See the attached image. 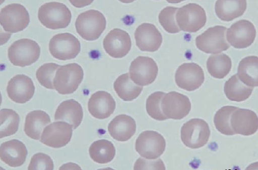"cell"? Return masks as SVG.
Here are the masks:
<instances>
[{"label": "cell", "mask_w": 258, "mask_h": 170, "mask_svg": "<svg viewBox=\"0 0 258 170\" xmlns=\"http://www.w3.org/2000/svg\"><path fill=\"white\" fill-rule=\"evenodd\" d=\"M38 20L46 28L66 29L70 24L72 15L66 5L53 2L45 4L39 9Z\"/></svg>", "instance_id": "cell-1"}, {"label": "cell", "mask_w": 258, "mask_h": 170, "mask_svg": "<svg viewBox=\"0 0 258 170\" xmlns=\"http://www.w3.org/2000/svg\"><path fill=\"white\" fill-rule=\"evenodd\" d=\"M107 22L104 15L100 11L89 10L81 13L76 21L77 33L86 41H95L103 34Z\"/></svg>", "instance_id": "cell-2"}, {"label": "cell", "mask_w": 258, "mask_h": 170, "mask_svg": "<svg viewBox=\"0 0 258 170\" xmlns=\"http://www.w3.org/2000/svg\"><path fill=\"white\" fill-rule=\"evenodd\" d=\"M84 70L77 63L61 66L55 75L54 89L61 95H69L77 90L84 79Z\"/></svg>", "instance_id": "cell-3"}, {"label": "cell", "mask_w": 258, "mask_h": 170, "mask_svg": "<svg viewBox=\"0 0 258 170\" xmlns=\"http://www.w3.org/2000/svg\"><path fill=\"white\" fill-rule=\"evenodd\" d=\"M40 47L29 39H22L14 42L8 49L9 61L14 66L25 67L35 63L40 58Z\"/></svg>", "instance_id": "cell-4"}, {"label": "cell", "mask_w": 258, "mask_h": 170, "mask_svg": "<svg viewBox=\"0 0 258 170\" xmlns=\"http://www.w3.org/2000/svg\"><path fill=\"white\" fill-rule=\"evenodd\" d=\"M211 135L209 124L204 119H191L181 129V139L188 148L198 149L207 144Z\"/></svg>", "instance_id": "cell-5"}, {"label": "cell", "mask_w": 258, "mask_h": 170, "mask_svg": "<svg viewBox=\"0 0 258 170\" xmlns=\"http://www.w3.org/2000/svg\"><path fill=\"white\" fill-rule=\"evenodd\" d=\"M176 17L179 29L189 33L199 31L207 22L206 11L197 4H188L178 9Z\"/></svg>", "instance_id": "cell-6"}, {"label": "cell", "mask_w": 258, "mask_h": 170, "mask_svg": "<svg viewBox=\"0 0 258 170\" xmlns=\"http://www.w3.org/2000/svg\"><path fill=\"white\" fill-rule=\"evenodd\" d=\"M0 22L5 31L16 33L28 27L30 16L24 6L18 4L8 5L2 9Z\"/></svg>", "instance_id": "cell-7"}, {"label": "cell", "mask_w": 258, "mask_h": 170, "mask_svg": "<svg viewBox=\"0 0 258 170\" xmlns=\"http://www.w3.org/2000/svg\"><path fill=\"white\" fill-rule=\"evenodd\" d=\"M225 27L215 26L207 30L196 39V45L200 51L209 54H218L226 51L230 45L225 39Z\"/></svg>", "instance_id": "cell-8"}, {"label": "cell", "mask_w": 258, "mask_h": 170, "mask_svg": "<svg viewBox=\"0 0 258 170\" xmlns=\"http://www.w3.org/2000/svg\"><path fill=\"white\" fill-rule=\"evenodd\" d=\"M135 148L142 157L148 160H155L164 152L166 141L160 133L147 130L138 136L136 141Z\"/></svg>", "instance_id": "cell-9"}, {"label": "cell", "mask_w": 258, "mask_h": 170, "mask_svg": "<svg viewBox=\"0 0 258 170\" xmlns=\"http://www.w3.org/2000/svg\"><path fill=\"white\" fill-rule=\"evenodd\" d=\"M81 51L80 41L73 34H57L50 40L49 52L53 57L60 61L75 59Z\"/></svg>", "instance_id": "cell-10"}, {"label": "cell", "mask_w": 258, "mask_h": 170, "mask_svg": "<svg viewBox=\"0 0 258 170\" xmlns=\"http://www.w3.org/2000/svg\"><path fill=\"white\" fill-rule=\"evenodd\" d=\"M158 74L157 64L149 57L140 56L131 63L129 68L131 79L140 86L153 83Z\"/></svg>", "instance_id": "cell-11"}, {"label": "cell", "mask_w": 258, "mask_h": 170, "mask_svg": "<svg viewBox=\"0 0 258 170\" xmlns=\"http://www.w3.org/2000/svg\"><path fill=\"white\" fill-rule=\"evenodd\" d=\"M161 110L167 119L185 118L191 111V103L187 96L176 91L165 94L161 103Z\"/></svg>", "instance_id": "cell-12"}, {"label": "cell", "mask_w": 258, "mask_h": 170, "mask_svg": "<svg viewBox=\"0 0 258 170\" xmlns=\"http://www.w3.org/2000/svg\"><path fill=\"white\" fill-rule=\"evenodd\" d=\"M255 37L256 30L254 25L248 20H239L227 30L228 42L238 49L250 47L254 42Z\"/></svg>", "instance_id": "cell-13"}, {"label": "cell", "mask_w": 258, "mask_h": 170, "mask_svg": "<svg viewBox=\"0 0 258 170\" xmlns=\"http://www.w3.org/2000/svg\"><path fill=\"white\" fill-rule=\"evenodd\" d=\"M204 70L196 63H184L176 70L175 81L177 86L184 90H197L204 84Z\"/></svg>", "instance_id": "cell-14"}, {"label": "cell", "mask_w": 258, "mask_h": 170, "mask_svg": "<svg viewBox=\"0 0 258 170\" xmlns=\"http://www.w3.org/2000/svg\"><path fill=\"white\" fill-rule=\"evenodd\" d=\"M73 126L64 121L50 124L43 130L40 141L54 148H62L71 141L73 137Z\"/></svg>", "instance_id": "cell-15"}, {"label": "cell", "mask_w": 258, "mask_h": 170, "mask_svg": "<svg viewBox=\"0 0 258 170\" xmlns=\"http://www.w3.org/2000/svg\"><path fill=\"white\" fill-rule=\"evenodd\" d=\"M103 48L110 57L121 59L130 52L132 42L129 34L119 29H113L103 40Z\"/></svg>", "instance_id": "cell-16"}, {"label": "cell", "mask_w": 258, "mask_h": 170, "mask_svg": "<svg viewBox=\"0 0 258 170\" xmlns=\"http://www.w3.org/2000/svg\"><path fill=\"white\" fill-rule=\"evenodd\" d=\"M35 92L33 81L28 76L17 75L9 81L7 93L14 102L25 103L31 100Z\"/></svg>", "instance_id": "cell-17"}, {"label": "cell", "mask_w": 258, "mask_h": 170, "mask_svg": "<svg viewBox=\"0 0 258 170\" xmlns=\"http://www.w3.org/2000/svg\"><path fill=\"white\" fill-rule=\"evenodd\" d=\"M135 36L137 46L142 52L157 51L162 44V36L153 24L140 25L136 30Z\"/></svg>", "instance_id": "cell-18"}, {"label": "cell", "mask_w": 258, "mask_h": 170, "mask_svg": "<svg viewBox=\"0 0 258 170\" xmlns=\"http://www.w3.org/2000/svg\"><path fill=\"white\" fill-rule=\"evenodd\" d=\"M230 125L236 134L245 136L254 134L258 129L257 114L250 109L238 108L230 118Z\"/></svg>", "instance_id": "cell-19"}, {"label": "cell", "mask_w": 258, "mask_h": 170, "mask_svg": "<svg viewBox=\"0 0 258 170\" xmlns=\"http://www.w3.org/2000/svg\"><path fill=\"white\" fill-rule=\"evenodd\" d=\"M90 114L94 118L104 119L109 118L116 109V102L107 92L100 91L94 93L88 102Z\"/></svg>", "instance_id": "cell-20"}, {"label": "cell", "mask_w": 258, "mask_h": 170, "mask_svg": "<svg viewBox=\"0 0 258 170\" xmlns=\"http://www.w3.org/2000/svg\"><path fill=\"white\" fill-rule=\"evenodd\" d=\"M28 151L24 142L13 139L4 142L0 147V157L4 162L12 167L22 166L26 160Z\"/></svg>", "instance_id": "cell-21"}, {"label": "cell", "mask_w": 258, "mask_h": 170, "mask_svg": "<svg viewBox=\"0 0 258 170\" xmlns=\"http://www.w3.org/2000/svg\"><path fill=\"white\" fill-rule=\"evenodd\" d=\"M108 130L113 139L125 142L135 135L137 131V124L132 117L120 114L110 121L108 126Z\"/></svg>", "instance_id": "cell-22"}, {"label": "cell", "mask_w": 258, "mask_h": 170, "mask_svg": "<svg viewBox=\"0 0 258 170\" xmlns=\"http://www.w3.org/2000/svg\"><path fill=\"white\" fill-rule=\"evenodd\" d=\"M84 111L82 105L75 100L71 99L62 102L57 108L54 119L56 121H67L77 129L82 123Z\"/></svg>", "instance_id": "cell-23"}, {"label": "cell", "mask_w": 258, "mask_h": 170, "mask_svg": "<svg viewBox=\"0 0 258 170\" xmlns=\"http://www.w3.org/2000/svg\"><path fill=\"white\" fill-rule=\"evenodd\" d=\"M246 0H218L216 2L215 12L218 17L224 22H230L245 13Z\"/></svg>", "instance_id": "cell-24"}, {"label": "cell", "mask_w": 258, "mask_h": 170, "mask_svg": "<svg viewBox=\"0 0 258 170\" xmlns=\"http://www.w3.org/2000/svg\"><path fill=\"white\" fill-rule=\"evenodd\" d=\"M50 123L49 115L45 111L37 110L29 112L25 118L24 132L30 138L39 140L43 128Z\"/></svg>", "instance_id": "cell-25"}, {"label": "cell", "mask_w": 258, "mask_h": 170, "mask_svg": "<svg viewBox=\"0 0 258 170\" xmlns=\"http://www.w3.org/2000/svg\"><path fill=\"white\" fill-rule=\"evenodd\" d=\"M114 88L117 96L125 102L137 99L143 91V86L136 85L131 79L129 73L117 77L114 83Z\"/></svg>", "instance_id": "cell-26"}, {"label": "cell", "mask_w": 258, "mask_h": 170, "mask_svg": "<svg viewBox=\"0 0 258 170\" xmlns=\"http://www.w3.org/2000/svg\"><path fill=\"white\" fill-rule=\"evenodd\" d=\"M238 77L246 86L251 87L258 86V57H246L239 64Z\"/></svg>", "instance_id": "cell-27"}, {"label": "cell", "mask_w": 258, "mask_h": 170, "mask_svg": "<svg viewBox=\"0 0 258 170\" xmlns=\"http://www.w3.org/2000/svg\"><path fill=\"white\" fill-rule=\"evenodd\" d=\"M254 87L245 86L239 79L237 74L230 77L224 86V92L228 99L233 102H241L247 100L252 95Z\"/></svg>", "instance_id": "cell-28"}, {"label": "cell", "mask_w": 258, "mask_h": 170, "mask_svg": "<svg viewBox=\"0 0 258 170\" xmlns=\"http://www.w3.org/2000/svg\"><path fill=\"white\" fill-rule=\"evenodd\" d=\"M90 157L98 164H107L112 161L116 155V148L111 142L100 139L94 142L89 148Z\"/></svg>", "instance_id": "cell-29"}, {"label": "cell", "mask_w": 258, "mask_h": 170, "mask_svg": "<svg viewBox=\"0 0 258 170\" xmlns=\"http://www.w3.org/2000/svg\"><path fill=\"white\" fill-rule=\"evenodd\" d=\"M207 68L212 77L218 79H224L231 70V59L224 54L213 55L207 60Z\"/></svg>", "instance_id": "cell-30"}, {"label": "cell", "mask_w": 258, "mask_h": 170, "mask_svg": "<svg viewBox=\"0 0 258 170\" xmlns=\"http://www.w3.org/2000/svg\"><path fill=\"white\" fill-rule=\"evenodd\" d=\"M0 114V138L2 139L16 134L19 128V115L14 110L9 109H2Z\"/></svg>", "instance_id": "cell-31"}, {"label": "cell", "mask_w": 258, "mask_h": 170, "mask_svg": "<svg viewBox=\"0 0 258 170\" xmlns=\"http://www.w3.org/2000/svg\"><path fill=\"white\" fill-rule=\"evenodd\" d=\"M237 109L238 107L227 105L221 108L216 112L214 118V125L221 134L226 135L236 134L230 125V118Z\"/></svg>", "instance_id": "cell-32"}, {"label": "cell", "mask_w": 258, "mask_h": 170, "mask_svg": "<svg viewBox=\"0 0 258 170\" xmlns=\"http://www.w3.org/2000/svg\"><path fill=\"white\" fill-rule=\"evenodd\" d=\"M178 8L167 7L159 14V22L165 31L170 34H176L181 31L176 23V16Z\"/></svg>", "instance_id": "cell-33"}, {"label": "cell", "mask_w": 258, "mask_h": 170, "mask_svg": "<svg viewBox=\"0 0 258 170\" xmlns=\"http://www.w3.org/2000/svg\"><path fill=\"white\" fill-rule=\"evenodd\" d=\"M61 66L55 63H47L40 66L36 71V76L39 83L45 88L54 89L55 73Z\"/></svg>", "instance_id": "cell-34"}, {"label": "cell", "mask_w": 258, "mask_h": 170, "mask_svg": "<svg viewBox=\"0 0 258 170\" xmlns=\"http://www.w3.org/2000/svg\"><path fill=\"white\" fill-rule=\"evenodd\" d=\"M165 93L163 92L157 91L150 95L147 99L146 110L147 113L152 118L158 121H165L167 117L163 114L161 110V100Z\"/></svg>", "instance_id": "cell-35"}, {"label": "cell", "mask_w": 258, "mask_h": 170, "mask_svg": "<svg viewBox=\"0 0 258 170\" xmlns=\"http://www.w3.org/2000/svg\"><path fill=\"white\" fill-rule=\"evenodd\" d=\"M54 163L47 154L38 153L32 156L28 167L29 170H53Z\"/></svg>", "instance_id": "cell-36"}, {"label": "cell", "mask_w": 258, "mask_h": 170, "mask_svg": "<svg viewBox=\"0 0 258 170\" xmlns=\"http://www.w3.org/2000/svg\"><path fill=\"white\" fill-rule=\"evenodd\" d=\"M165 166L163 160L158 158L156 160H147L143 158H139L136 162L134 169H160L165 170Z\"/></svg>", "instance_id": "cell-37"}]
</instances>
